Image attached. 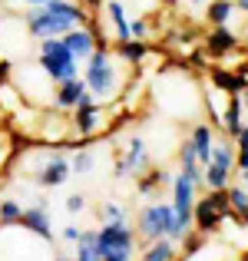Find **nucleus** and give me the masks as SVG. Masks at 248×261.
<instances>
[{
  "label": "nucleus",
  "instance_id": "nucleus-1",
  "mask_svg": "<svg viewBox=\"0 0 248 261\" xmlns=\"http://www.w3.org/2000/svg\"><path fill=\"white\" fill-rule=\"evenodd\" d=\"M133 76H136V66L122 63L113 46H96L89 53V60L83 63V80H86L89 96L96 102H103V106L119 102L126 96L129 83H133Z\"/></svg>",
  "mask_w": 248,
  "mask_h": 261
},
{
  "label": "nucleus",
  "instance_id": "nucleus-2",
  "mask_svg": "<svg viewBox=\"0 0 248 261\" xmlns=\"http://www.w3.org/2000/svg\"><path fill=\"white\" fill-rule=\"evenodd\" d=\"M136 238H139V248H146L149 242L156 238H172V242H182L185 231L179 228L176 222V212H172V202H149L136 212Z\"/></svg>",
  "mask_w": 248,
  "mask_h": 261
},
{
  "label": "nucleus",
  "instance_id": "nucleus-3",
  "mask_svg": "<svg viewBox=\"0 0 248 261\" xmlns=\"http://www.w3.org/2000/svg\"><path fill=\"white\" fill-rule=\"evenodd\" d=\"M50 242L23 225H0V261H53Z\"/></svg>",
  "mask_w": 248,
  "mask_h": 261
},
{
  "label": "nucleus",
  "instance_id": "nucleus-4",
  "mask_svg": "<svg viewBox=\"0 0 248 261\" xmlns=\"http://www.w3.org/2000/svg\"><path fill=\"white\" fill-rule=\"evenodd\" d=\"M96 251L106 261H136L139 255V238H136V225L129 222H103L96 228Z\"/></svg>",
  "mask_w": 248,
  "mask_h": 261
},
{
  "label": "nucleus",
  "instance_id": "nucleus-5",
  "mask_svg": "<svg viewBox=\"0 0 248 261\" xmlns=\"http://www.w3.org/2000/svg\"><path fill=\"white\" fill-rule=\"evenodd\" d=\"M232 218V202L225 189H205L195 198V212H192V228L202 235H218L222 225Z\"/></svg>",
  "mask_w": 248,
  "mask_h": 261
},
{
  "label": "nucleus",
  "instance_id": "nucleus-6",
  "mask_svg": "<svg viewBox=\"0 0 248 261\" xmlns=\"http://www.w3.org/2000/svg\"><path fill=\"white\" fill-rule=\"evenodd\" d=\"M232 175H235V139L218 129L215 139H212V155L202 169L205 189H225L232 182Z\"/></svg>",
  "mask_w": 248,
  "mask_h": 261
},
{
  "label": "nucleus",
  "instance_id": "nucleus-7",
  "mask_svg": "<svg viewBox=\"0 0 248 261\" xmlns=\"http://www.w3.org/2000/svg\"><path fill=\"white\" fill-rule=\"evenodd\" d=\"M37 63L50 73L53 83L60 80H70V76H80V63L70 57V50L63 46V37H46V40H37Z\"/></svg>",
  "mask_w": 248,
  "mask_h": 261
},
{
  "label": "nucleus",
  "instance_id": "nucleus-8",
  "mask_svg": "<svg viewBox=\"0 0 248 261\" xmlns=\"http://www.w3.org/2000/svg\"><path fill=\"white\" fill-rule=\"evenodd\" d=\"M23 27H27V33H30V40H46V37H63L66 30H73V20L70 17H63V13H53V10H46L43 4L40 7H23Z\"/></svg>",
  "mask_w": 248,
  "mask_h": 261
},
{
  "label": "nucleus",
  "instance_id": "nucleus-9",
  "mask_svg": "<svg viewBox=\"0 0 248 261\" xmlns=\"http://www.w3.org/2000/svg\"><path fill=\"white\" fill-rule=\"evenodd\" d=\"M169 192H172L169 202H172V212H176L179 228L192 231V212H195V198H199V192H202V185L192 182L189 175L176 172V175H172V182H169Z\"/></svg>",
  "mask_w": 248,
  "mask_h": 261
},
{
  "label": "nucleus",
  "instance_id": "nucleus-10",
  "mask_svg": "<svg viewBox=\"0 0 248 261\" xmlns=\"http://www.w3.org/2000/svg\"><path fill=\"white\" fill-rule=\"evenodd\" d=\"M149 166H153V155H149V149H146V136L142 133H129L126 152L116 155V166H113L116 178H139Z\"/></svg>",
  "mask_w": 248,
  "mask_h": 261
},
{
  "label": "nucleus",
  "instance_id": "nucleus-11",
  "mask_svg": "<svg viewBox=\"0 0 248 261\" xmlns=\"http://www.w3.org/2000/svg\"><path fill=\"white\" fill-rule=\"evenodd\" d=\"M70 122H73V136H89V139H96L93 133H100V129L106 126V106L96 102L93 96H86V99H80L77 106L70 109Z\"/></svg>",
  "mask_w": 248,
  "mask_h": 261
},
{
  "label": "nucleus",
  "instance_id": "nucleus-12",
  "mask_svg": "<svg viewBox=\"0 0 248 261\" xmlns=\"http://www.w3.org/2000/svg\"><path fill=\"white\" fill-rule=\"evenodd\" d=\"M205 83L222 89L225 96H242V89L248 86L245 73L242 70H229L225 63H209V66H205Z\"/></svg>",
  "mask_w": 248,
  "mask_h": 261
},
{
  "label": "nucleus",
  "instance_id": "nucleus-13",
  "mask_svg": "<svg viewBox=\"0 0 248 261\" xmlns=\"http://www.w3.org/2000/svg\"><path fill=\"white\" fill-rule=\"evenodd\" d=\"M63 46L70 50V57L83 66L89 60V53L96 50V30H93V23H80V27H73V30H66L63 33Z\"/></svg>",
  "mask_w": 248,
  "mask_h": 261
},
{
  "label": "nucleus",
  "instance_id": "nucleus-14",
  "mask_svg": "<svg viewBox=\"0 0 248 261\" xmlns=\"http://www.w3.org/2000/svg\"><path fill=\"white\" fill-rule=\"evenodd\" d=\"M89 96V89H86V80H83V73L80 76H70V80H60L57 89H53V106L57 109H63V113H70L73 106H77L80 99H86Z\"/></svg>",
  "mask_w": 248,
  "mask_h": 261
},
{
  "label": "nucleus",
  "instance_id": "nucleus-15",
  "mask_svg": "<svg viewBox=\"0 0 248 261\" xmlns=\"http://www.w3.org/2000/svg\"><path fill=\"white\" fill-rule=\"evenodd\" d=\"M205 46H209V53H212L215 63H225V60L232 57V50L238 46V33H232L229 23H222V27H215V30H209Z\"/></svg>",
  "mask_w": 248,
  "mask_h": 261
},
{
  "label": "nucleus",
  "instance_id": "nucleus-16",
  "mask_svg": "<svg viewBox=\"0 0 248 261\" xmlns=\"http://www.w3.org/2000/svg\"><path fill=\"white\" fill-rule=\"evenodd\" d=\"M20 225H23V228H30L33 235L46 238V242L53 238V222H50V212H46V205H23Z\"/></svg>",
  "mask_w": 248,
  "mask_h": 261
},
{
  "label": "nucleus",
  "instance_id": "nucleus-17",
  "mask_svg": "<svg viewBox=\"0 0 248 261\" xmlns=\"http://www.w3.org/2000/svg\"><path fill=\"white\" fill-rule=\"evenodd\" d=\"M215 133L218 129L212 126V122H192V129L185 133L189 142L195 146V155H199V162H202V169H205V162H209V155H212V139H215Z\"/></svg>",
  "mask_w": 248,
  "mask_h": 261
},
{
  "label": "nucleus",
  "instance_id": "nucleus-18",
  "mask_svg": "<svg viewBox=\"0 0 248 261\" xmlns=\"http://www.w3.org/2000/svg\"><path fill=\"white\" fill-rule=\"evenodd\" d=\"M113 50H116V57H119L122 63H129V66L139 70V66L146 63V57L153 53V43H149V40H136L133 37V40H119Z\"/></svg>",
  "mask_w": 248,
  "mask_h": 261
},
{
  "label": "nucleus",
  "instance_id": "nucleus-19",
  "mask_svg": "<svg viewBox=\"0 0 248 261\" xmlns=\"http://www.w3.org/2000/svg\"><path fill=\"white\" fill-rule=\"evenodd\" d=\"M103 13H106L109 23H113L116 43H119V40H133V33H129V13H126V4H122V0H103Z\"/></svg>",
  "mask_w": 248,
  "mask_h": 261
},
{
  "label": "nucleus",
  "instance_id": "nucleus-20",
  "mask_svg": "<svg viewBox=\"0 0 248 261\" xmlns=\"http://www.w3.org/2000/svg\"><path fill=\"white\" fill-rule=\"evenodd\" d=\"M176 258H179V242H172V238H156L136 255V261H176Z\"/></svg>",
  "mask_w": 248,
  "mask_h": 261
},
{
  "label": "nucleus",
  "instance_id": "nucleus-21",
  "mask_svg": "<svg viewBox=\"0 0 248 261\" xmlns=\"http://www.w3.org/2000/svg\"><path fill=\"white\" fill-rule=\"evenodd\" d=\"M242 122H245V102H242V96H229V102H225V109H222V133L235 139V133L242 129Z\"/></svg>",
  "mask_w": 248,
  "mask_h": 261
},
{
  "label": "nucleus",
  "instance_id": "nucleus-22",
  "mask_svg": "<svg viewBox=\"0 0 248 261\" xmlns=\"http://www.w3.org/2000/svg\"><path fill=\"white\" fill-rule=\"evenodd\" d=\"M235 10H238L235 0H209V4H205V20H209L212 27H222L235 17Z\"/></svg>",
  "mask_w": 248,
  "mask_h": 261
},
{
  "label": "nucleus",
  "instance_id": "nucleus-23",
  "mask_svg": "<svg viewBox=\"0 0 248 261\" xmlns=\"http://www.w3.org/2000/svg\"><path fill=\"white\" fill-rule=\"evenodd\" d=\"M70 169H73V175H89L96 169V155L89 152V146L86 149H73L70 152Z\"/></svg>",
  "mask_w": 248,
  "mask_h": 261
},
{
  "label": "nucleus",
  "instance_id": "nucleus-24",
  "mask_svg": "<svg viewBox=\"0 0 248 261\" xmlns=\"http://www.w3.org/2000/svg\"><path fill=\"white\" fill-rule=\"evenodd\" d=\"M20 215H23V202L13 195H4L0 198V225H17Z\"/></svg>",
  "mask_w": 248,
  "mask_h": 261
},
{
  "label": "nucleus",
  "instance_id": "nucleus-25",
  "mask_svg": "<svg viewBox=\"0 0 248 261\" xmlns=\"http://www.w3.org/2000/svg\"><path fill=\"white\" fill-rule=\"evenodd\" d=\"M126 208L119 202H103L100 205V222H126Z\"/></svg>",
  "mask_w": 248,
  "mask_h": 261
},
{
  "label": "nucleus",
  "instance_id": "nucleus-26",
  "mask_svg": "<svg viewBox=\"0 0 248 261\" xmlns=\"http://www.w3.org/2000/svg\"><path fill=\"white\" fill-rule=\"evenodd\" d=\"M129 33H133L136 40H149V33H153L149 30V20L146 17H133L129 20Z\"/></svg>",
  "mask_w": 248,
  "mask_h": 261
},
{
  "label": "nucleus",
  "instance_id": "nucleus-27",
  "mask_svg": "<svg viewBox=\"0 0 248 261\" xmlns=\"http://www.w3.org/2000/svg\"><path fill=\"white\" fill-rule=\"evenodd\" d=\"M83 208H86V198H83V195H70V198H66V212H70V215H80Z\"/></svg>",
  "mask_w": 248,
  "mask_h": 261
},
{
  "label": "nucleus",
  "instance_id": "nucleus-28",
  "mask_svg": "<svg viewBox=\"0 0 248 261\" xmlns=\"http://www.w3.org/2000/svg\"><path fill=\"white\" fill-rule=\"evenodd\" d=\"M245 169H248V146L235 149V172H245Z\"/></svg>",
  "mask_w": 248,
  "mask_h": 261
},
{
  "label": "nucleus",
  "instance_id": "nucleus-29",
  "mask_svg": "<svg viewBox=\"0 0 248 261\" xmlns=\"http://www.w3.org/2000/svg\"><path fill=\"white\" fill-rule=\"evenodd\" d=\"M248 146V122H242V129L235 133V149H245Z\"/></svg>",
  "mask_w": 248,
  "mask_h": 261
},
{
  "label": "nucleus",
  "instance_id": "nucleus-30",
  "mask_svg": "<svg viewBox=\"0 0 248 261\" xmlns=\"http://www.w3.org/2000/svg\"><path fill=\"white\" fill-rule=\"evenodd\" d=\"M80 231H83V228H77V225H66V228H63V242H70V245H73V242L80 238Z\"/></svg>",
  "mask_w": 248,
  "mask_h": 261
},
{
  "label": "nucleus",
  "instance_id": "nucleus-31",
  "mask_svg": "<svg viewBox=\"0 0 248 261\" xmlns=\"http://www.w3.org/2000/svg\"><path fill=\"white\" fill-rule=\"evenodd\" d=\"M235 7H238V13H248V0H235Z\"/></svg>",
  "mask_w": 248,
  "mask_h": 261
},
{
  "label": "nucleus",
  "instance_id": "nucleus-32",
  "mask_svg": "<svg viewBox=\"0 0 248 261\" xmlns=\"http://www.w3.org/2000/svg\"><path fill=\"white\" fill-rule=\"evenodd\" d=\"M23 7H40V4H46V0H20Z\"/></svg>",
  "mask_w": 248,
  "mask_h": 261
},
{
  "label": "nucleus",
  "instance_id": "nucleus-33",
  "mask_svg": "<svg viewBox=\"0 0 248 261\" xmlns=\"http://www.w3.org/2000/svg\"><path fill=\"white\" fill-rule=\"evenodd\" d=\"M235 178H238L242 185H248V169H245V172H235Z\"/></svg>",
  "mask_w": 248,
  "mask_h": 261
},
{
  "label": "nucleus",
  "instance_id": "nucleus-34",
  "mask_svg": "<svg viewBox=\"0 0 248 261\" xmlns=\"http://www.w3.org/2000/svg\"><path fill=\"white\" fill-rule=\"evenodd\" d=\"M242 102H245V116H248V86L242 89Z\"/></svg>",
  "mask_w": 248,
  "mask_h": 261
},
{
  "label": "nucleus",
  "instance_id": "nucleus-35",
  "mask_svg": "<svg viewBox=\"0 0 248 261\" xmlns=\"http://www.w3.org/2000/svg\"><path fill=\"white\" fill-rule=\"evenodd\" d=\"M162 4L169 7V10H176V7H179V0H162Z\"/></svg>",
  "mask_w": 248,
  "mask_h": 261
},
{
  "label": "nucleus",
  "instance_id": "nucleus-36",
  "mask_svg": "<svg viewBox=\"0 0 248 261\" xmlns=\"http://www.w3.org/2000/svg\"><path fill=\"white\" fill-rule=\"evenodd\" d=\"M238 261H248V251H242V255H238Z\"/></svg>",
  "mask_w": 248,
  "mask_h": 261
},
{
  "label": "nucleus",
  "instance_id": "nucleus-37",
  "mask_svg": "<svg viewBox=\"0 0 248 261\" xmlns=\"http://www.w3.org/2000/svg\"><path fill=\"white\" fill-rule=\"evenodd\" d=\"M4 60H7V57H4V46H0V63H4Z\"/></svg>",
  "mask_w": 248,
  "mask_h": 261
},
{
  "label": "nucleus",
  "instance_id": "nucleus-38",
  "mask_svg": "<svg viewBox=\"0 0 248 261\" xmlns=\"http://www.w3.org/2000/svg\"><path fill=\"white\" fill-rule=\"evenodd\" d=\"M66 261H77V258H66Z\"/></svg>",
  "mask_w": 248,
  "mask_h": 261
}]
</instances>
